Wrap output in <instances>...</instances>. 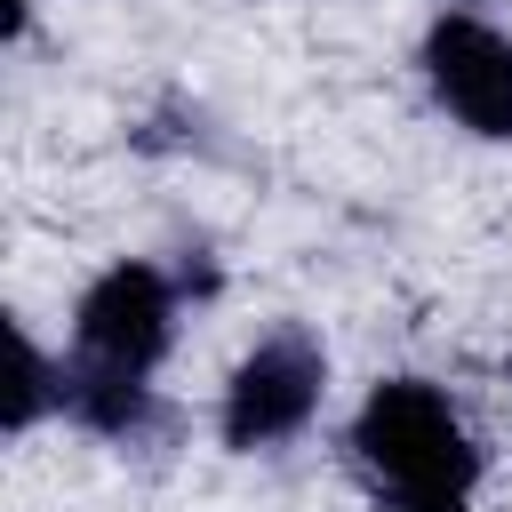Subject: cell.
Returning <instances> with one entry per match:
<instances>
[{"label": "cell", "mask_w": 512, "mask_h": 512, "mask_svg": "<svg viewBox=\"0 0 512 512\" xmlns=\"http://www.w3.org/2000/svg\"><path fill=\"white\" fill-rule=\"evenodd\" d=\"M352 448L400 512H464V496L480 480L472 432L456 424L448 392L424 376H384L352 416Z\"/></svg>", "instance_id": "6da1fadb"}, {"label": "cell", "mask_w": 512, "mask_h": 512, "mask_svg": "<svg viewBox=\"0 0 512 512\" xmlns=\"http://www.w3.org/2000/svg\"><path fill=\"white\" fill-rule=\"evenodd\" d=\"M424 80L472 136H512V40L464 8H448L424 32Z\"/></svg>", "instance_id": "277c9868"}, {"label": "cell", "mask_w": 512, "mask_h": 512, "mask_svg": "<svg viewBox=\"0 0 512 512\" xmlns=\"http://www.w3.org/2000/svg\"><path fill=\"white\" fill-rule=\"evenodd\" d=\"M8 352H16V384H8V424L24 432V424H32V416H40L48 400H56V368L40 360V344H32L24 328H8Z\"/></svg>", "instance_id": "5b68a950"}, {"label": "cell", "mask_w": 512, "mask_h": 512, "mask_svg": "<svg viewBox=\"0 0 512 512\" xmlns=\"http://www.w3.org/2000/svg\"><path fill=\"white\" fill-rule=\"evenodd\" d=\"M168 336H176V288L152 272V264H112L88 280L80 312H72V344L80 360L96 368H120V376H152L168 360Z\"/></svg>", "instance_id": "7a4b0ae2"}, {"label": "cell", "mask_w": 512, "mask_h": 512, "mask_svg": "<svg viewBox=\"0 0 512 512\" xmlns=\"http://www.w3.org/2000/svg\"><path fill=\"white\" fill-rule=\"evenodd\" d=\"M320 384H328V360L304 328H280L264 336L232 384H224V440L232 448H272V440H296L320 408Z\"/></svg>", "instance_id": "3957f363"}]
</instances>
